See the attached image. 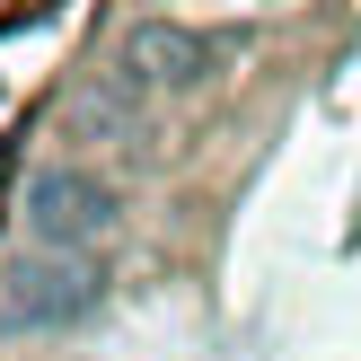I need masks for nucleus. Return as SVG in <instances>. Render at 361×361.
Listing matches in <instances>:
<instances>
[{
  "label": "nucleus",
  "mask_w": 361,
  "mask_h": 361,
  "mask_svg": "<svg viewBox=\"0 0 361 361\" xmlns=\"http://www.w3.org/2000/svg\"><path fill=\"white\" fill-rule=\"evenodd\" d=\"M106 300V274L88 256H18V274H9V291H0V326H18V335H44V326H80L88 309Z\"/></svg>",
  "instance_id": "nucleus-1"
},
{
  "label": "nucleus",
  "mask_w": 361,
  "mask_h": 361,
  "mask_svg": "<svg viewBox=\"0 0 361 361\" xmlns=\"http://www.w3.org/2000/svg\"><path fill=\"white\" fill-rule=\"evenodd\" d=\"M106 229H115V185H106V176H88V168L27 176V238L44 247V256H80Z\"/></svg>",
  "instance_id": "nucleus-2"
},
{
  "label": "nucleus",
  "mask_w": 361,
  "mask_h": 361,
  "mask_svg": "<svg viewBox=\"0 0 361 361\" xmlns=\"http://www.w3.org/2000/svg\"><path fill=\"white\" fill-rule=\"evenodd\" d=\"M123 62L141 71V80H168V88H185V80H203L212 62H221V44H203V35H185V27H133V44H123Z\"/></svg>",
  "instance_id": "nucleus-3"
}]
</instances>
